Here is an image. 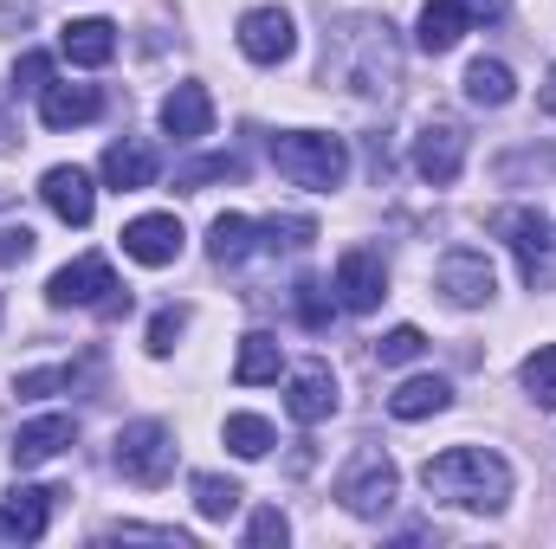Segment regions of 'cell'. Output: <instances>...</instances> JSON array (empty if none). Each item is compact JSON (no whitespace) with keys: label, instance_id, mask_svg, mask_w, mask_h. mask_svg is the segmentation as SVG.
Listing matches in <instances>:
<instances>
[{"label":"cell","instance_id":"cell-1","mask_svg":"<svg viewBox=\"0 0 556 549\" xmlns=\"http://www.w3.org/2000/svg\"><path fill=\"white\" fill-rule=\"evenodd\" d=\"M420 485L446 505H466V511H505L511 498V465L492 452V446H446L440 459L420 465Z\"/></svg>","mask_w":556,"mask_h":549},{"label":"cell","instance_id":"cell-2","mask_svg":"<svg viewBox=\"0 0 556 549\" xmlns=\"http://www.w3.org/2000/svg\"><path fill=\"white\" fill-rule=\"evenodd\" d=\"M273 162H278L285 181L317 188V194L343 188V175H350V149H343V137H324V130H285V137H273Z\"/></svg>","mask_w":556,"mask_h":549},{"label":"cell","instance_id":"cell-3","mask_svg":"<svg viewBox=\"0 0 556 549\" xmlns=\"http://www.w3.org/2000/svg\"><path fill=\"white\" fill-rule=\"evenodd\" d=\"M46 297L59 304V310H104V317H124L130 310V291L117 284V272H111V259H98V253H85V259H72L65 272H52V284H46Z\"/></svg>","mask_w":556,"mask_h":549},{"label":"cell","instance_id":"cell-4","mask_svg":"<svg viewBox=\"0 0 556 549\" xmlns=\"http://www.w3.org/2000/svg\"><path fill=\"white\" fill-rule=\"evenodd\" d=\"M395 485H402L395 459H389V452H376V446H363V452L343 465V478H337V498H343V511H350V518H389V505H395Z\"/></svg>","mask_w":556,"mask_h":549},{"label":"cell","instance_id":"cell-5","mask_svg":"<svg viewBox=\"0 0 556 549\" xmlns=\"http://www.w3.org/2000/svg\"><path fill=\"white\" fill-rule=\"evenodd\" d=\"M117 472L130 485H168V472H175V433L162 420H130L117 433Z\"/></svg>","mask_w":556,"mask_h":549},{"label":"cell","instance_id":"cell-6","mask_svg":"<svg viewBox=\"0 0 556 549\" xmlns=\"http://www.w3.org/2000/svg\"><path fill=\"white\" fill-rule=\"evenodd\" d=\"M492 233L518 253V266H525V284H531V291L551 278V220H544L538 207H505V214H492Z\"/></svg>","mask_w":556,"mask_h":549},{"label":"cell","instance_id":"cell-7","mask_svg":"<svg viewBox=\"0 0 556 549\" xmlns=\"http://www.w3.org/2000/svg\"><path fill=\"white\" fill-rule=\"evenodd\" d=\"M433 291H440L446 304H459V310L485 304V297L498 291V278H492V259H485V253H472V246H453V253L433 266Z\"/></svg>","mask_w":556,"mask_h":549},{"label":"cell","instance_id":"cell-8","mask_svg":"<svg viewBox=\"0 0 556 549\" xmlns=\"http://www.w3.org/2000/svg\"><path fill=\"white\" fill-rule=\"evenodd\" d=\"M459 162H466V130H459V124H446V117H433V124L415 137V168H420V181L446 188V181H459Z\"/></svg>","mask_w":556,"mask_h":549},{"label":"cell","instance_id":"cell-9","mask_svg":"<svg viewBox=\"0 0 556 549\" xmlns=\"http://www.w3.org/2000/svg\"><path fill=\"white\" fill-rule=\"evenodd\" d=\"M291 46H298V33H291V13H285V7H253V13L240 20V52H247L253 65H285Z\"/></svg>","mask_w":556,"mask_h":549},{"label":"cell","instance_id":"cell-10","mask_svg":"<svg viewBox=\"0 0 556 549\" xmlns=\"http://www.w3.org/2000/svg\"><path fill=\"white\" fill-rule=\"evenodd\" d=\"M72 439H78V420H72V413H39V420H26V426L13 433V446H7V452H13V465H20V472H33V465L59 459Z\"/></svg>","mask_w":556,"mask_h":549},{"label":"cell","instance_id":"cell-11","mask_svg":"<svg viewBox=\"0 0 556 549\" xmlns=\"http://www.w3.org/2000/svg\"><path fill=\"white\" fill-rule=\"evenodd\" d=\"M181 220L175 214H137L130 227H124V253L137 259V266H175L181 259Z\"/></svg>","mask_w":556,"mask_h":549},{"label":"cell","instance_id":"cell-12","mask_svg":"<svg viewBox=\"0 0 556 549\" xmlns=\"http://www.w3.org/2000/svg\"><path fill=\"white\" fill-rule=\"evenodd\" d=\"M337 297H343V310H356V317L376 310V304L389 297V272H382V259L363 253V246L343 253V259H337Z\"/></svg>","mask_w":556,"mask_h":549},{"label":"cell","instance_id":"cell-13","mask_svg":"<svg viewBox=\"0 0 556 549\" xmlns=\"http://www.w3.org/2000/svg\"><path fill=\"white\" fill-rule=\"evenodd\" d=\"M52 498H59V491H46V485H13V491L0 498V537L39 544L46 524H52Z\"/></svg>","mask_w":556,"mask_h":549},{"label":"cell","instance_id":"cell-14","mask_svg":"<svg viewBox=\"0 0 556 549\" xmlns=\"http://www.w3.org/2000/svg\"><path fill=\"white\" fill-rule=\"evenodd\" d=\"M39 194H46V207L65 227H91V214H98V194H91V175L85 168H46Z\"/></svg>","mask_w":556,"mask_h":549},{"label":"cell","instance_id":"cell-15","mask_svg":"<svg viewBox=\"0 0 556 549\" xmlns=\"http://www.w3.org/2000/svg\"><path fill=\"white\" fill-rule=\"evenodd\" d=\"M285 408H291V420H298V426L330 420V413H337V375H330V362H304V369L291 375Z\"/></svg>","mask_w":556,"mask_h":549},{"label":"cell","instance_id":"cell-16","mask_svg":"<svg viewBox=\"0 0 556 549\" xmlns=\"http://www.w3.org/2000/svg\"><path fill=\"white\" fill-rule=\"evenodd\" d=\"M162 130L175 142H201L214 130V98H207L201 85H175V91L162 98Z\"/></svg>","mask_w":556,"mask_h":549},{"label":"cell","instance_id":"cell-17","mask_svg":"<svg viewBox=\"0 0 556 549\" xmlns=\"http://www.w3.org/2000/svg\"><path fill=\"white\" fill-rule=\"evenodd\" d=\"M59 52L72 59V65H85V72H98V65H111L117 59V26L111 20H72L65 33H59Z\"/></svg>","mask_w":556,"mask_h":549},{"label":"cell","instance_id":"cell-18","mask_svg":"<svg viewBox=\"0 0 556 549\" xmlns=\"http://www.w3.org/2000/svg\"><path fill=\"white\" fill-rule=\"evenodd\" d=\"M98 111H104V91H98V85H46V91H39V117H46V130L91 124Z\"/></svg>","mask_w":556,"mask_h":549},{"label":"cell","instance_id":"cell-19","mask_svg":"<svg viewBox=\"0 0 556 549\" xmlns=\"http://www.w3.org/2000/svg\"><path fill=\"white\" fill-rule=\"evenodd\" d=\"M466 33H472L466 0H427L420 7V52H453Z\"/></svg>","mask_w":556,"mask_h":549},{"label":"cell","instance_id":"cell-20","mask_svg":"<svg viewBox=\"0 0 556 549\" xmlns=\"http://www.w3.org/2000/svg\"><path fill=\"white\" fill-rule=\"evenodd\" d=\"M104 181L117 188V194H130V188H149L155 181V149L149 142H111L104 149Z\"/></svg>","mask_w":556,"mask_h":549},{"label":"cell","instance_id":"cell-21","mask_svg":"<svg viewBox=\"0 0 556 549\" xmlns=\"http://www.w3.org/2000/svg\"><path fill=\"white\" fill-rule=\"evenodd\" d=\"M446 408H453L446 375H408V382L389 395V413H395V420H427V413H446Z\"/></svg>","mask_w":556,"mask_h":549},{"label":"cell","instance_id":"cell-22","mask_svg":"<svg viewBox=\"0 0 556 549\" xmlns=\"http://www.w3.org/2000/svg\"><path fill=\"white\" fill-rule=\"evenodd\" d=\"M466 98H472L479 111H505V104L518 98L511 65H505V59H472V65H466Z\"/></svg>","mask_w":556,"mask_h":549},{"label":"cell","instance_id":"cell-23","mask_svg":"<svg viewBox=\"0 0 556 549\" xmlns=\"http://www.w3.org/2000/svg\"><path fill=\"white\" fill-rule=\"evenodd\" d=\"M278 369H285V349H278V336H266V330L240 336V362H233V382L260 388V382H278Z\"/></svg>","mask_w":556,"mask_h":549},{"label":"cell","instance_id":"cell-24","mask_svg":"<svg viewBox=\"0 0 556 549\" xmlns=\"http://www.w3.org/2000/svg\"><path fill=\"white\" fill-rule=\"evenodd\" d=\"M253 246H260V227H253L247 214H220V220L207 227V253H214V266H240Z\"/></svg>","mask_w":556,"mask_h":549},{"label":"cell","instance_id":"cell-25","mask_svg":"<svg viewBox=\"0 0 556 549\" xmlns=\"http://www.w3.org/2000/svg\"><path fill=\"white\" fill-rule=\"evenodd\" d=\"M188 491H194V511H201V518H214V524H220V518H233V511H240V498H247V491H240L233 478H220V472H194V485H188Z\"/></svg>","mask_w":556,"mask_h":549},{"label":"cell","instance_id":"cell-26","mask_svg":"<svg viewBox=\"0 0 556 549\" xmlns=\"http://www.w3.org/2000/svg\"><path fill=\"white\" fill-rule=\"evenodd\" d=\"M227 446L240 452V459H266L278 446V433H273V420H260V413H227Z\"/></svg>","mask_w":556,"mask_h":549},{"label":"cell","instance_id":"cell-27","mask_svg":"<svg viewBox=\"0 0 556 549\" xmlns=\"http://www.w3.org/2000/svg\"><path fill=\"white\" fill-rule=\"evenodd\" d=\"M247 175V162L240 155H194V162H181L175 168V188L181 194H194V188H207V181H240Z\"/></svg>","mask_w":556,"mask_h":549},{"label":"cell","instance_id":"cell-28","mask_svg":"<svg viewBox=\"0 0 556 549\" xmlns=\"http://www.w3.org/2000/svg\"><path fill=\"white\" fill-rule=\"evenodd\" d=\"M518 375H525V388H531V401H538V408H556V343H551V349H538V356H525V369H518Z\"/></svg>","mask_w":556,"mask_h":549},{"label":"cell","instance_id":"cell-29","mask_svg":"<svg viewBox=\"0 0 556 549\" xmlns=\"http://www.w3.org/2000/svg\"><path fill=\"white\" fill-rule=\"evenodd\" d=\"M317 240V220H304V214H285V220H266L260 227V246H285V253H298V246H311Z\"/></svg>","mask_w":556,"mask_h":549},{"label":"cell","instance_id":"cell-30","mask_svg":"<svg viewBox=\"0 0 556 549\" xmlns=\"http://www.w3.org/2000/svg\"><path fill=\"white\" fill-rule=\"evenodd\" d=\"M420 349H427V336H420L415 323H402V330H389V336L376 343V362H382V369H402V362H415Z\"/></svg>","mask_w":556,"mask_h":549},{"label":"cell","instance_id":"cell-31","mask_svg":"<svg viewBox=\"0 0 556 549\" xmlns=\"http://www.w3.org/2000/svg\"><path fill=\"white\" fill-rule=\"evenodd\" d=\"M291 304H298V317H304V330H330V291H324L317 278H298V291H291Z\"/></svg>","mask_w":556,"mask_h":549},{"label":"cell","instance_id":"cell-32","mask_svg":"<svg viewBox=\"0 0 556 549\" xmlns=\"http://www.w3.org/2000/svg\"><path fill=\"white\" fill-rule=\"evenodd\" d=\"M181 330H188V310H181V304H168V310H155V317H149V356H168Z\"/></svg>","mask_w":556,"mask_h":549},{"label":"cell","instance_id":"cell-33","mask_svg":"<svg viewBox=\"0 0 556 549\" xmlns=\"http://www.w3.org/2000/svg\"><path fill=\"white\" fill-rule=\"evenodd\" d=\"M33 246H39V240H33V227H26V220L0 227V266H26V259H33Z\"/></svg>","mask_w":556,"mask_h":549},{"label":"cell","instance_id":"cell-34","mask_svg":"<svg viewBox=\"0 0 556 549\" xmlns=\"http://www.w3.org/2000/svg\"><path fill=\"white\" fill-rule=\"evenodd\" d=\"M13 85H20V91H46V85H52V59H46V52H20Z\"/></svg>","mask_w":556,"mask_h":549},{"label":"cell","instance_id":"cell-35","mask_svg":"<svg viewBox=\"0 0 556 549\" xmlns=\"http://www.w3.org/2000/svg\"><path fill=\"white\" fill-rule=\"evenodd\" d=\"M72 382H78V369H33V375H20V395L33 401V395H59Z\"/></svg>","mask_w":556,"mask_h":549},{"label":"cell","instance_id":"cell-36","mask_svg":"<svg viewBox=\"0 0 556 549\" xmlns=\"http://www.w3.org/2000/svg\"><path fill=\"white\" fill-rule=\"evenodd\" d=\"M285 537H291V524H285L278 511H260V518L247 524V544L253 549H273V544H285Z\"/></svg>","mask_w":556,"mask_h":549},{"label":"cell","instance_id":"cell-37","mask_svg":"<svg viewBox=\"0 0 556 549\" xmlns=\"http://www.w3.org/2000/svg\"><path fill=\"white\" fill-rule=\"evenodd\" d=\"M505 7H511V0H466L472 20H505Z\"/></svg>","mask_w":556,"mask_h":549},{"label":"cell","instance_id":"cell-38","mask_svg":"<svg viewBox=\"0 0 556 549\" xmlns=\"http://www.w3.org/2000/svg\"><path fill=\"white\" fill-rule=\"evenodd\" d=\"M538 104H544V117H556V65H551V85H544V98H538Z\"/></svg>","mask_w":556,"mask_h":549}]
</instances>
